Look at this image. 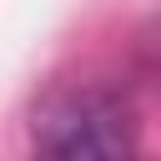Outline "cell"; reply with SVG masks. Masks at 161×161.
I'll return each instance as SVG.
<instances>
[{"label":"cell","mask_w":161,"mask_h":161,"mask_svg":"<svg viewBox=\"0 0 161 161\" xmlns=\"http://www.w3.org/2000/svg\"><path fill=\"white\" fill-rule=\"evenodd\" d=\"M35 161H136L126 106L101 86L55 96L35 121Z\"/></svg>","instance_id":"obj_1"}]
</instances>
